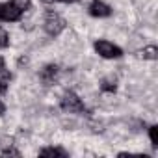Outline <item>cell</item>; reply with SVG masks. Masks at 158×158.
<instances>
[{
  "label": "cell",
  "instance_id": "obj_14",
  "mask_svg": "<svg viewBox=\"0 0 158 158\" xmlns=\"http://www.w3.org/2000/svg\"><path fill=\"white\" fill-rule=\"evenodd\" d=\"M2 156H21V152L15 149H6V151H2Z\"/></svg>",
  "mask_w": 158,
  "mask_h": 158
},
{
  "label": "cell",
  "instance_id": "obj_5",
  "mask_svg": "<svg viewBox=\"0 0 158 158\" xmlns=\"http://www.w3.org/2000/svg\"><path fill=\"white\" fill-rule=\"evenodd\" d=\"M88 10H89V15L91 17H99V19H104V17H110L112 15V8L106 2H102V0H93Z\"/></svg>",
  "mask_w": 158,
  "mask_h": 158
},
{
  "label": "cell",
  "instance_id": "obj_16",
  "mask_svg": "<svg viewBox=\"0 0 158 158\" xmlns=\"http://www.w3.org/2000/svg\"><path fill=\"white\" fill-rule=\"evenodd\" d=\"M4 112H6V104H4V102H2V101H0V115H2V114H4Z\"/></svg>",
  "mask_w": 158,
  "mask_h": 158
},
{
  "label": "cell",
  "instance_id": "obj_2",
  "mask_svg": "<svg viewBox=\"0 0 158 158\" xmlns=\"http://www.w3.org/2000/svg\"><path fill=\"white\" fill-rule=\"evenodd\" d=\"M65 19L60 15V13H56V11H47V17H45V32L48 34V35H52V37H56V35H60L63 30H65Z\"/></svg>",
  "mask_w": 158,
  "mask_h": 158
},
{
  "label": "cell",
  "instance_id": "obj_15",
  "mask_svg": "<svg viewBox=\"0 0 158 158\" xmlns=\"http://www.w3.org/2000/svg\"><path fill=\"white\" fill-rule=\"evenodd\" d=\"M45 4H54V2H63V4H73V2H78V0H41Z\"/></svg>",
  "mask_w": 158,
  "mask_h": 158
},
{
  "label": "cell",
  "instance_id": "obj_12",
  "mask_svg": "<svg viewBox=\"0 0 158 158\" xmlns=\"http://www.w3.org/2000/svg\"><path fill=\"white\" fill-rule=\"evenodd\" d=\"M11 2H13L21 11H26V10H30V6H32V0H11Z\"/></svg>",
  "mask_w": 158,
  "mask_h": 158
},
{
  "label": "cell",
  "instance_id": "obj_1",
  "mask_svg": "<svg viewBox=\"0 0 158 158\" xmlns=\"http://www.w3.org/2000/svg\"><path fill=\"white\" fill-rule=\"evenodd\" d=\"M60 106H61V110L67 112V114H82V112H86V106H84L82 99L78 97L76 93H73V91H67V93L61 97Z\"/></svg>",
  "mask_w": 158,
  "mask_h": 158
},
{
  "label": "cell",
  "instance_id": "obj_4",
  "mask_svg": "<svg viewBox=\"0 0 158 158\" xmlns=\"http://www.w3.org/2000/svg\"><path fill=\"white\" fill-rule=\"evenodd\" d=\"M24 11H21L13 2H6V4H0V21H6V23H13L19 21L23 17Z\"/></svg>",
  "mask_w": 158,
  "mask_h": 158
},
{
  "label": "cell",
  "instance_id": "obj_6",
  "mask_svg": "<svg viewBox=\"0 0 158 158\" xmlns=\"http://www.w3.org/2000/svg\"><path fill=\"white\" fill-rule=\"evenodd\" d=\"M56 76H58V67H56V65H47V67L41 71V80H43L45 84H52Z\"/></svg>",
  "mask_w": 158,
  "mask_h": 158
},
{
  "label": "cell",
  "instance_id": "obj_8",
  "mask_svg": "<svg viewBox=\"0 0 158 158\" xmlns=\"http://www.w3.org/2000/svg\"><path fill=\"white\" fill-rule=\"evenodd\" d=\"M10 80H11L10 71H6V67H2V69H0V93H4V91L8 89Z\"/></svg>",
  "mask_w": 158,
  "mask_h": 158
},
{
  "label": "cell",
  "instance_id": "obj_13",
  "mask_svg": "<svg viewBox=\"0 0 158 158\" xmlns=\"http://www.w3.org/2000/svg\"><path fill=\"white\" fill-rule=\"evenodd\" d=\"M149 138H151V143H152V147H158V136H156V127H151V128H149Z\"/></svg>",
  "mask_w": 158,
  "mask_h": 158
},
{
  "label": "cell",
  "instance_id": "obj_10",
  "mask_svg": "<svg viewBox=\"0 0 158 158\" xmlns=\"http://www.w3.org/2000/svg\"><path fill=\"white\" fill-rule=\"evenodd\" d=\"M101 89H102V91H106V93H114V91L117 89L115 78H114V80H112V78H104L102 84H101Z\"/></svg>",
  "mask_w": 158,
  "mask_h": 158
},
{
  "label": "cell",
  "instance_id": "obj_17",
  "mask_svg": "<svg viewBox=\"0 0 158 158\" xmlns=\"http://www.w3.org/2000/svg\"><path fill=\"white\" fill-rule=\"evenodd\" d=\"M2 67H4V58L0 56V69H2Z\"/></svg>",
  "mask_w": 158,
  "mask_h": 158
},
{
  "label": "cell",
  "instance_id": "obj_9",
  "mask_svg": "<svg viewBox=\"0 0 158 158\" xmlns=\"http://www.w3.org/2000/svg\"><path fill=\"white\" fill-rule=\"evenodd\" d=\"M39 154H41V156H61V158L67 156V152H65L63 149H60V147H47V149H43Z\"/></svg>",
  "mask_w": 158,
  "mask_h": 158
},
{
  "label": "cell",
  "instance_id": "obj_7",
  "mask_svg": "<svg viewBox=\"0 0 158 158\" xmlns=\"http://www.w3.org/2000/svg\"><path fill=\"white\" fill-rule=\"evenodd\" d=\"M138 58H143V60H156L158 58V48L154 45H149L145 48H141L138 52Z\"/></svg>",
  "mask_w": 158,
  "mask_h": 158
},
{
  "label": "cell",
  "instance_id": "obj_3",
  "mask_svg": "<svg viewBox=\"0 0 158 158\" xmlns=\"http://www.w3.org/2000/svg\"><path fill=\"white\" fill-rule=\"evenodd\" d=\"M95 52L101 56V58H106V60H115V58H121L123 56V50L114 45L112 41H106V39H99L95 41Z\"/></svg>",
  "mask_w": 158,
  "mask_h": 158
},
{
  "label": "cell",
  "instance_id": "obj_11",
  "mask_svg": "<svg viewBox=\"0 0 158 158\" xmlns=\"http://www.w3.org/2000/svg\"><path fill=\"white\" fill-rule=\"evenodd\" d=\"M8 45H10V35H8V32L4 28H0V50L6 48Z\"/></svg>",
  "mask_w": 158,
  "mask_h": 158
}]
</instances>
